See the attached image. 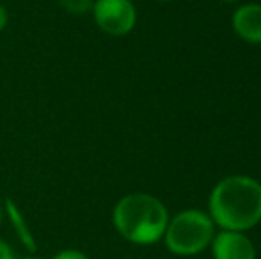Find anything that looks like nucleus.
<instances>
[{"label":"nucleus","instance_id":"6","mask_svg":"<svg viewBox=\"0 0 261 259\" xmlns=\"http://www.w3.org/2000/svg\"><path fill=\"white\" fill-rule=\"evenodd\" d=\"M233 28L242 39L261 43V6L247 4L233 14Z\"/></svg>","mask_w":261,"mask_h":259},{"label":"nucleus","instance_id":"2","mask_svg":"<svg viewBox=\"0 0 261 259\" xmlns=\"http://www.w3.org/2000/svg\"><path fill=\"white\" fill-rule=\"evenodd\" d=\"M169 224L165 206L149 194H130L114 208V225L134 243H155Z\"/></svg>","mask_w":261,"mask_h":259},{"label":"nucleus","instance_id":"4","mask_svg":"<svg viewBox=\"0 0 261 259\" xmlns=\"http://www.w3.org/2000/svg\"><path fill=\"white\" fill-rule=\"evenodd\" d=\"M93 14L98 27L110 36L128 34L137 20V13L130 0H96Z\"/></svg>","mask_w":261,"mask_h":259},{"label":"nucleus","instance_id":"5","mask_svg":"<svg viewBox=\"0 0 261 259\" xmlns=\"http://www.w3.org/2000/svg\"><path fill=\"white\" fill-rule=\"evenodd\" d=\"M215 259H254L251 240L238 231H224L213 242Z\"/></svg>","mask_w":261,"mask_h":259},{"label":"nucleus","instance_id":"1","mask_svg":"<svg viewBox=\"0 0 261 259\" xmlns=\"http://www.w3.org/2000/svg\"><path fill=\"white\" fill-rule=\"evenodd\" d=\"M210 211L226 231H244L261 220V185L247 176L222 180L212 192Z\"/></svg>","mask_w":261,"mask_h":259},{"label":"nucleus","instance_id":"9","mask_svg":"<svg viewBox=\"0 0 261 259\" xmlns=\"http://www.w3.org/2000/svg\"><path fill=\"white\" fill-rule=\"evenodd\" d=\"M54 259H89L86 254L79 252V250H62L57 256H54Z\"/></svg>","mask_w":261,"mask_h":259},{"label":"nucleus","instance_id":"11","mask_svg":"<svg viewBox=\"0 0 261 259\" xmlns=\"http://www.w3.org/2000/svg\"><path fill=\"white\" fill-rule=\"evenodd\" d=\"M6 23H7V11H6V7L0 4V31H4Z\"/></svg>","mask_w":261,"mask_h":259},{"label":"nucleus","instance_id":"15","mask_svg":"<svg viewBox=\"0 0 261 259\" xmlns=\"http://www.w3.org/2000/svg\"><path fill=\"white\" fill-rule=\"evenodd\" d=\"M25 259H38V257H25Z\"/></svg>","mask_w":261,"mask_h":259},{"label":"nucleus","instance_id":"12","mask_svg":"<svg viewBox=\"0 0 261 259\" xmlns=\"http://www.w3.org/2000/svg\"><path fill=\"white\" fill-rule=\"evenodd\" d=\"M222 2H237V0H222Z\"/></svg>","mask_w":261,"mask_h":259},{"label":"nucleus","instance_id":"13","mask_svg":"<svg viewBox=\"0 0 261 259\" xmlns=\"http://www.w3.org/2000/svg\"><path fill=\"white\" fill-rule=\"evenodd\" d=\"M0 222H2V208H0Z\"/></svg>","mask_w":261,"mask_h":259},{"label":"nucleus","instance_id":"14","mask_svg":"<svg viewBox=\"0 0 261 259\" xmlns=\"http://www.w3.org/2000/svg\"><path fill=\"white\" fill-rule=\"evenodd\" d=\"M158 2H169V0H158Z\"/></svg>","mask_w":261,"mask_h":259},{"label":"nucleus","instance_id":"8","mask_svg":"<svg viewBox=\"0 0 261 259\" xmlns=\"http://www.w3.org/2000/svg\"><path fill=\"white\" fill-rule=\"evenodd\" d=\"M61 7L69 14H76V16H82V14L93 11L94 0H59Z\"/></svg>","mask_w":261,"mask_h":259},{"label":"nucleus","instance_id":"3","mask_svg":"<svg viewBox=\"0 0 261 259\" xmlns=\"http://www.w3.org/2000/svg\"><path fill=\"white\" fill-rule=\"evenodd\" d=\"M213 236V222L203 211L189 210L176 215L165 229L167 247L176 254L189 256L201 252Z\"/></svg>","mask_w":261,"mask_h":259},{"label":"nucleus","instance_id":"7","mask_svg":"<svg viewBox=\"0 0 261 259\" xmlns=\"http://www.w3.org/2000/svg\"><path fill=\"white\" fill-rule=\"evenodd\" d=\"M6 208H7V213H9L11 222H13V227L16 229L18 236H20V240L23 242V245L27 247L29 250H36L34 236H32L31 229L27 227V222H25V218L21 217L20 210H18V208L14 206V203L11 199L6 200Z\"/></svg>","mask_w":261,"mask_h":259},{"label":"nucleus","instance_id":"10","mask_svg":"<svg viewBox=\"0 0 261 259\" xmlns=\"http://www.w3.org/2000/svg\"><path fill=\"white\" fill-rule=\"evenodd\" d=\"M0 259H16L13 249L6 242H2V240H0Z\"/></svg>","mask_w":261,"mask_h":259}]
</instances>
